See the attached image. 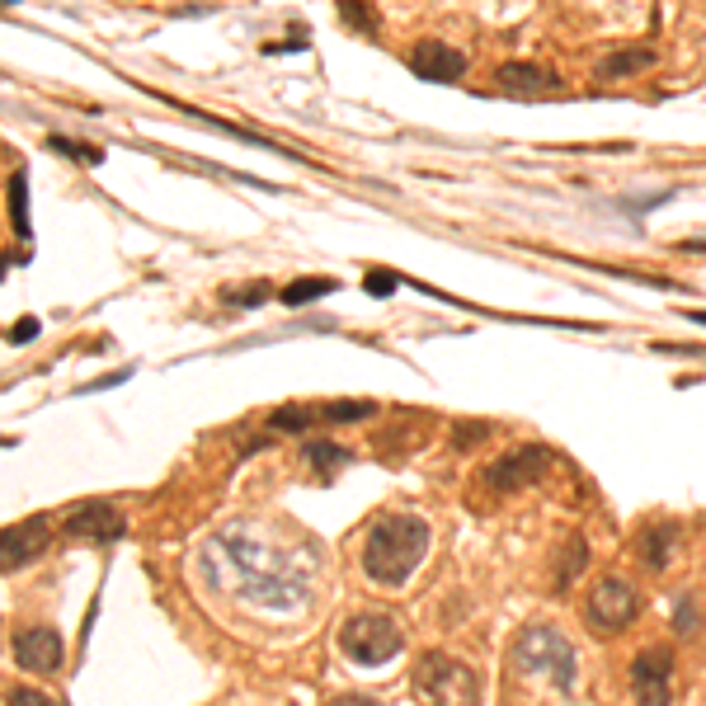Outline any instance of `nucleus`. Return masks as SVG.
<instances>
[{"label": "nucleus", "mask_w": 706, "mask_h": 706, "mask_svg": "<svg viewBox=\"0 0 706 706\" xmlns=\"http://www.w3.org/2000/svg\"><path fill=\"white\" fill-rule=\"evenodd\" d=\"M372 401H344V405H321V415L330 420V424H344V420H367L372 415Z\"/></svg>", "instance_id": "obj_23"}, {"label": "nucleus", "mask_w": 706, "mask_h": 706, "mask_svg": "<svg viewBox=\"0 0 706 706\" xmlns=\"http://www.w3.org/2000/svg\"><path fill=\"white\" fill-rule=\"evenodd\" d=\"M674 632H678V636H693V632H697V607H693V598H683V603H678Z\"/></svg>", "instance_id": "obj_26"}, {"label": "nucleus", "mask_w": 706, "mask_h": 706, "mask_svg": "<svg viewBox=\"0 0 706 706\" xmlns=\"http://www.w3.org/2000/svg\"><path fill=\"white\" fill-rule=\"evenodd\" d=\"M6 702H10V706H38V702H48V697H43V693H19V688H14Z\"/></svg>", "instance_id": "obj_29"}, {"label": "nucleus", "mask_w": 706, "mask_h": 706, "mask_svg": "<svg viewBox=\"0 0 706 706\" xmlns=\"http://www.w3.org/2000/svg\"><path fill=\"white\" fill-rule=\"evenodd\" d=\"M128 533V514L109 500H85L67 514V537H81V542H118Z\"/></svg>", "instance_id": "obj_7"}, {"label": "nucleus", "mask_w": 706, "mask_h": 706, "mask_svg": "<svg viewBox=\"0 0 706 706\" xmlns=\"http://www.w3.org/2000/svg\"><path fill=\"white\" fill-rule=\"evenodd\" d=\"M48 147L62 151V155H71V161H85V165H100V161H104L100 147H81V142H71V137H48Z\"/></svg>", "instance_id": "obj_22"}, {"label": "nucleus", "mask_w": 706, "mask_h": 706, "mask_svg": "<svg viewBox=\"0 0 706 706\" xmlns=\"http://www.w3.org/2000/svg\"><path fill=\"white\" fill-rule=\"evenodd\" d=\"M10 222L19 226V235H29V180H24V170L10 174Z\"/></svg>", "instance_id": "obj_19"}, {"label": "nucleus", "mask_w": 706, "mask_h": 706, "mask_svg": "<svg viewBox=\"0 0 706 706\" xmlns=\"http://www.w3.org/2000/svg\"><path fill=\"white\" fill-rule=\"evenodd\" d=\"M632 693L636 702H669L674 697V655L669 650H645L632 664Z\"/></svg>", "instance_id": "obj_11"}, {"label": "nucleus", "mask_w": 706, "mask_h": 706, "mask_svg": "<svg viewBox=\"0 0 706 706\" xmlns=\"http://www.w3.org/2000/svg\"><path fill=\"white\" fill-rule=\"evenodd\" d=\"M340 650L353 664L377 669V664L396 659L405 650V632L396 626V617H386V613H359V617H349L340 626Z\"/></svg>", "instance_id": "obj_4"}, {"label": "nucleus", "mask_w": 706, "mask_h": 706, "mask_svg": "<svg viewBox=\"0 0 706 706\" xmlns=\"http://www.w3.org/2000/svg\"><path fill=\"white\" fill-rule=\"evenodd\" d=\"M490 434V424H457V447H466V443H481Z\"/></svg>", "instance_id": "obj_28"}, {"label": "nucleus", "mask_w": 706, "mask_h": 706, "mask_svg": "<svg viewBox=\"0 0 706 706\" xmlns=\"http://www.w3.org/2000/svg\"><path fill=\"white\" fill-rule=\"evenodd\" d=\"M6 340H10V344H29V340H38V321H33V316H19Z\"/></svg>", "instance_id": "obj_27"}, {"label": "nucleus", "mask_w": 706, "mask_h": 706, "mask_svg": "<svg viewBox=\"0 0 706 706\" xmlns=\"http://www.w3.org/2000/svg\"><path fill=\"white\" fill-rule=\"evenodd\" d=\"M428 523L420 514H382L363 537V575L382 588H401L428 552Z\"/></svg>", "instance_id": "obj_2"}, {"label": "nucleus", "mask_w": 706, "mask_h": 706, "mask_svg": "<svg viewBox=\"0 0 706 706\" xmlns=\"http://www.w3.org/2000/svg\"><path fill=\"white\" fill-rule=\"evenodd\" d=\"M340 19L353 33H363V38H377L382 33V14H377L372 0H340Z\"/></svg>", "instance_id": "obj_16"}, {"label": "nucleus", "mask_w": 706, "mask_h": 706, "mask_svg": "<svg viewBox=\"0 0 706 706\" xmlns=\"http://www.w3.org/2000/svg\"><path fill=\"white\" fill-rule=\"evenodd\" d=\"M14 659L24 674H38L48 678L62 669V636L52 632V626H29V632L14 636Z\"/></svg>", "instance_id": "obj_10"}, {"label": "nucleus", "mask_w": 706, "mask_h": 706, "mask_svg": "<svg viewBox=\"0 0 706 706\" xmlns=\"http://www.w3.org/2000/svg\"><path fill=\"white\" fill-rule=\"evenodd\" d=\"M495 85L508 90L514 100H537V94L561 90V75L537 67V62H500L495 67Z\"/></svg>", "instance_id": "obj_12"}, {"label": "nucleus", "mask_w": 706, "mask_h": 706, "mask_svg": "<svg viewBox=\"0 0 706 706\" xmlns=\"http://www.w3.org/2000/svg\"><path fill=\"white\" fill-rule=\"evenodd\" d=\"M321 420H325V415H321V405H311V410L297 405V410H279V415H273L269 424H273V428H283V434H306V428H311V424H321Z\"/></svg>", "instance_id": "obj_20"}, {"label": "nucleus", "mask_w": 706, "mask_h": 706, "mask_svg": "<svg viewBox=\"0 0 706 706\" xmlns=\"http://www.w3.org/2000/svg\"><path fill=\"white\" fill-rule=\"evenodd\" d=\"M584 565H588V546H584V542L575 537L571 546H565V565H561V575H556V584H561V588H571V584H575V575L584 571Z\"/></svg>", "instance_id": "obj_21"}, {"label": "nucleus", "mask_w": 706, "mask_h": 706, "mask_svg": "<svg viewBox=\"0 0 706 706\" xmlns=\"http://www.w3.org/2000/svg\"><path fill=\"white\" fill-rule=\"evenodd\" d=\"M405 62L420 81H434V85H453L466 75V52L438 43V38H420V43L405 52Z\"/></svg>", "instance_id": "obj_8"}, {"label": "nucleus", "mask_w": 706, "mask_h": 706, "mask_svg": "<svg viewBox=\"0 0 706 706\" xmlns=\"http://www.w3.org/2000/svg\"><path fill=\"white\" fill-rule=\"evenodd\" d=\"M335 288H340L335 279H297V283L283 288V306H306V302H316V297H330Z\"/></svg>", "instance_id": "obj_18"}, {"label": "nucleus", "mask_w": 706, "mask_h": 706, "mask_svg": "<svg viewBox=\"0 0 706 706\" xmlns=\"http://www.w3.org/2000/svg\"><path fill=\"white\" fill-rule=\"evenodd\" d=\"M415 693L428 702H481V678L453 655H424L415 664Z\"/></svg>", "instance_id": "obj_5"}, {"label": "nucleus", "mask_w": 706, "mask_h": 706, "mask_svg": "<svg viewBox=\"0 0 706 706\" xmlns=\"http://www.w3.org/2000/svg\"><path fill=\"white\" fill-rule=\"evenodd\" d=\"M693 321H697V325H706V311H693Z\"/></svg>", "instance_id": "obj_30"}, {"label": "nucleus", "mask_w": 706, "mask_h": 706, "mask_svg": "<svg viewBox=\"0 0 706 706\" xmlns=\"http://www.w3.org/2000/svg\"><path fill=\"white\" fill-rule=\"evenodd\" d=\"M302 453H306V462H311V466L321 471V476H330V471H335V466H349V462H353V453H349V447L316 443V438H306V447H302Z\"/></svg>", "instance_id": "obj_17"}, {"label": "nucleus", "mask_w": 706, "mask_h": 706, "mask_svg": "<svg viewBox=\"0 0 706 706\" xmlns=\"http://www.w3.org/2000/svg\"><path fill=\"white\" fill-rule=\"evenodd\" d=\"M546 466H552V453L546 447H518V453H508L500 457L495 466H485V485L490 490H523V485H533L537 476H546Z\"/></svg>", "instance_id": "obj_9"}, {"label": "nucleus", "mask_w": 706, "mask_h": 706, "mask_svg": "<svg viewBox=\"0 0 706 706\" xmlns=\"http://www.w3.org/2000/svg\"><path fill=\"white\" fill-rule=\"evenodd\" d=\"M396 288H401L396 273H386V269H367V292H372V297H386V292H396Z\"/></svg>", "instance_id": "obj_25"}, {"label": "nucleus", "mask_w": 706, "mask_h": 706, "mask_svg": "<svg viewBox=\"0 0 706 706\" xmlns=\"http://www.w3.org/2000/svg\"><path fill=\"white\" fill-rule=\"evenodd\" d=\"M678 552V523H650L645 527V537H641V561L650 565V571H669V561Z\"/></svg>", "instance_id": "obj_14"}, {"label": "nucleus", "mask_w": 706, "mask_h": 706, "mask_svg": "<svg viewBox=\"0 0 706 706\" xmlns=\"http://www.w3.org/2000/svg\"><path fill=\"white\" fill-rule=\"evenodd\" d=\"M655 67V48H622L598 62V81H632V75Z\"/></svg>", "instance_id": "obj_15"}, {"label": "nucleus", "mask_w": 706, "mask_h": 706, "mask_svg": "<svg viewBox=\"0 0 706 706\" xmlns=\"http://www.w3.org/2000/svg\"><path fill=\"white\" fill-rule=\"evenodd\" d=\"M208 552L218 575H226L235 594L254 607H264V613L292 617L316 594V565H311V556L279 546L260 523H226L208 542Z\"/></svg>", "instance_id": "obj_1"}, {"label": "nucleus", "mask_w": 706, "mask_h": 706, "mask_svg": "<svg viewBox=\"0 0 706 706\" xmlns=\"http://www.w3.org/2000/svg\"><path fill=\"white\" fill-rule=\"evenodd\" d=\"M48 542H52V518L33 514L19 527H6V546H0L6 556H0V561H6V571H14V565H29L38 552H48Z\"/></svg>", "instance_id": "obj_13"}, {"label": "nucleus", "mask_w": 706, "mask_h": 706, "mask_svg": "<svg viewBox=\"0 0 706 706\" xmlns=\"http://www.w3.org/2000/svg\"><path fill=\"white\" fill-rule=\"evenodd\" d=\"M584 617L598 636H613V632H622V626H632L641 617V594L626 579H598L594 594H588V603H584Z\"/></svg>", "instance_id": "obj_6"}, {"label": "nucleus", "mask_w": 706, "mask_h": 706, "mask_svg": "<svg viewBox=\"0 0 706 706\" xmlns=\"http://www.w3.org/2000/svg\"><path fill=\"white\" fill-rule=\"evenodd\" d=\"M269 297V283H250V288H222V302L231 306H260Z\"/></svg>", "instance_id": "obj_24"}, {"label": "nucleus", "mask_w": 706, "mask_h": 706, "mask_svg": "<svg viewBox=\"0 0 706 706\" xmlns=\"http://www.w3.org/2000/svg\"><path fill=\"white\" fill-rule=\"evenodd\" d=\"M508 664L514 674L527 683H542V688H556V693H575L579 683V655L575 645L565 641L556 626H523L514 650H508Z\"/></svg>", "instance_id": "obj_3"}]
</instances>
